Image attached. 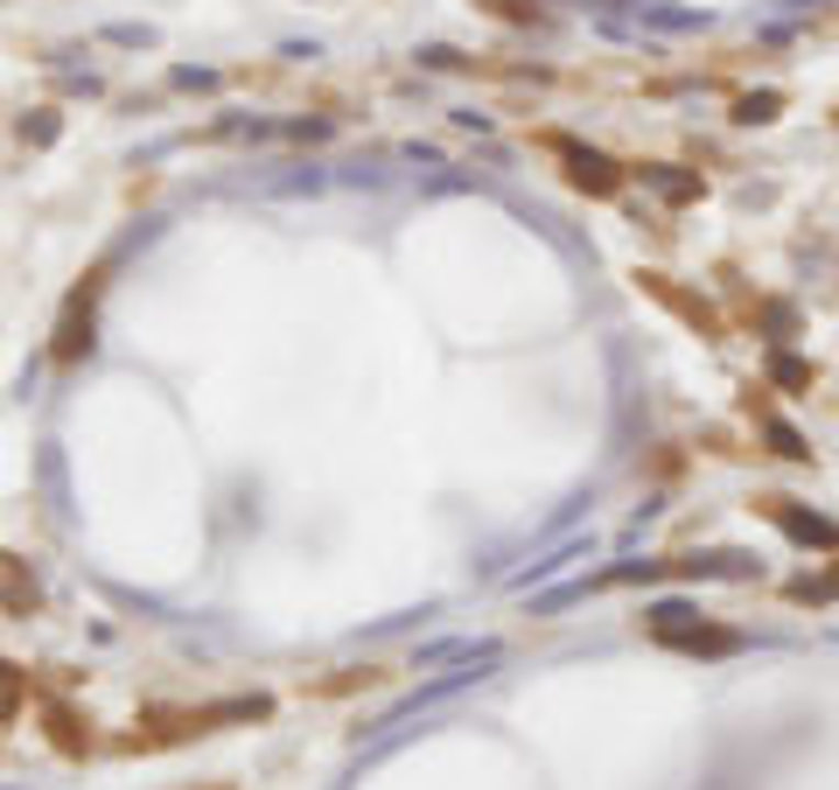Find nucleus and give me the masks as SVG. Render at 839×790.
Returning <instances> with one entry per match:
<instances>
[{
	"instance_id": "obj_6",
	"label": "nucleus",
	"mask_w": 839,
	"mask_h": 790,
	"mask_svg": "<svg viewBox=\"0 0 839 790\" xmlns=\"http://www.w3.org/2000/svg\"><path fill=\"white\" fill-rule=\"evenodd\" d=\"M14 706H22V671H14V665H0V721H8Z\"/></svg>"
},
{
	"instance_id": "obj_5",
	"label": "nucleus",
	"mask_w": 839,
	"mask_h": 790,
	"mask_svg": "<svg viewBox=\"0 0 839 790\" xmlns=\"http://www.w3.org/2000/svg\"><path fill=\"white\" fill-rule=\"evenodd\" d=\"M735 120H749V126H756V120H776V91H756V99H741Z\"/></svg>"
},
{
	"instance_id": "obj_8",
	"label": "nucleus",
	"mask_w": 839,
	"mask_h": 790,
	"mask_svg": "<svg viewBox=\"0 0 839 790\" xmlns=\"http://www.w3.org/2000/svg\"><path fill=\"white\" fill-rule=\"evenodd\" d=\"M770 378H776V385H812V364H797V357H776V364H770Z\"/></svg>"
},
{
	"instance_id": "obj_2",
	"label": "nucleus",
	"mask_w": 839,
	"mask_h": 790,
	"mask_svg": "<svg viewBox=\"0 0 839 790\" xmlns=\"http://www.w3.org/2000/svg\"><path fill=\"white\" fill-rule=\"evenodd\" d=\"M560 154H567V176H574L581 189H595V197H608V189H616L623 176L616 168L602 162V154H588V147H574V141H560Z\"/></svg>"
},
{
	"instance_id": "obj_3",
	"label": "nucleus",
	"mask_w": 839,
	"mask_h": 790,
	"mask_svg": "<svg viewBox=\"0 0 839 790\" xmlns=\"http://www.w3.org/2000/svg\"><path fill=\"white\" fill-rule=\"evenodd\" d=\"M776 518H784L791 538H812V546H839V525H832V518H818V511H797V504H784V497H776Z\"/></svg>"
},
{
	"instance_id": "obj_1",
	"label": "nucleus",
	"mask_w": 839,
	"mask_h": 790,
	"mask_svg": "<svg viewBox=\"0 0 839 790\" xmlns=\"http://www.w3.org/2000/svg\"><path fill=\"white\" fill-rule=\"evenodd\" d=\"M685 615H693L685 602H658V609H651V630H658L664 644H679V650H741V637H735V630L685 623Z\"/></svg>"
},
{
	"instance_id": "obj_4",
	"label": "nucleus",
	"mask_w": 839,
	"mask_h": 790,
	"mask_svg": "<svg viewBox=\"0 0 839 790\" xmlns=\"http://www.w3.org/2000/svg\"><path fill=\"white\" fill-rule=\"evenodd\" d=\"M85 343H91V308H70V322H64V336H56V357H78L85 351Z\"/></svg>"
},
{
	"instance_id": "obj_7",
	"label": "nucleus",
	"mask_w": 839,
	"mask_h": 790,
	"mask_svg": "<svg viewBox=\"0 0 839 790\" xmlns=\"http://www.w3.org/2000/svg\"><path fill=\"white\" fill-rule=\"evenodd\" d=\"M770 441H776V455H791V461H805V455H812L805 441H797V434L784 427V420H770Z\"/></svg>"
}]
</instances>
